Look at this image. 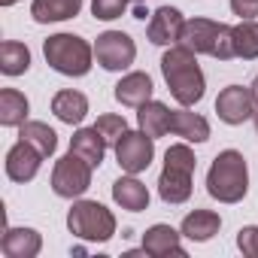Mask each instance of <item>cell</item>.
Returning a JSON list of instances; mask_svg holds the SVG:
<instances>
[{"mask_svg":"<svg viewBox=\"0 0 258 258\" xmlns=\"http://www.w3.org/2000/svg\"><path fill=\"white\" fill-rule=\"evenodd\" d=\"M46 64L61 76H85L94 61V46L76 34H52L43 43Z\"/></svg>","mask_w":258,"mask_h":258,"instance_id":"5","label":"cell"},{"mask_svg":"<svg viewBox=\"0 0 258 258\" xmlns=\"http://www.w3.org/2000/svg\"><path fill=\"white\" fill-rule=\"evenodd\" d=\"M40 164H43V155L31 143H25V140H19L7 152V176L13 182H31L40 173Z\"/></svg>","mask_w":258,"mask_h":258,"instance_id":"12","label":"cell"},{"mask_svg":"<svg viewBox=\"0 0 258 258\" xmlns=\"http://www.w3.org/2000/svg\"><path fill=\"white\" fill-rule=\"evenodd\" d=\"M94 58L103 70L109 73H118V70H127L137 58V46L134 40L127 37L124 31H103L97 40H94Z\"/></svg>","mask_w":258,"mask_h":258,"instance_id":"8","label":"cell"},{"mask_svg":"<svg viewBox=\"0 0 258 258\" xmlns=\"http://www.w3.org/2000/svg\"><path fill=\"white\" fill-rule=\"evenodd\" d=\"M155 158V140L146 131H127L115 143V161L124 173H143Z\"/></svg>","mask_w":258,"mask_h":258,"instance_id":"9","label":"cell"},{"mask_svg":"<svg viewBox=\"0 0 258 258\" xmlns=\"http://www.w3.org/2000/svg\"><path fill=\"white\" fill-rule=\"evenodd\" d=\"M19 140L31 143L43 158H52L55 149H58V134L46 121H25V124H19Z\"/></svg>","mask_w":258,"mask_h":258,"instance_id":"23","label":"cell"},{"mask_svg":"<svg viewBox=\"0 0 258 258\" xmlns=\"http://www.w3.org/2000/svg\"><path fill=\"white\" fill-rule=\"evenodd\" d=\"M170 112L161 100H146L140 109H137V124H140V131H146L152 140L164 137L170 131Z\"/></svg>","mask_w":258,"mask_h":258,"instance_id":"22","label":"cell"},{"mask_svg":"<svg viewBox=\"0 0 258 258\" xmlns=\"http://www.w3.org/2000/svg\"><path fill=\"white\" fill-rule=\"evenodd\" d=\"M252 121H255V131H258V106H255V115H252Z\"/></svg>","mask_w":258,"mask_h":258,"instance_id":"34","label":"cell"},{"mask_svg":"<svg viewBox=\"0 0 258 258\" xmlns=\"http://www.w3.org/2000/svg\"><path fill=\"white\" fill-rule=\"evenodd\" d=\"M67 228L73 237L88 243H106L115 234V216L97 201H73L67 213Z\"/></svg>","mask_w":258,"mask_h":258,"instance_id":"6","label":"cell"},{"mask_svg":"<svg viewBox=\"0 0 258 258\" xmlns=\"http://www.w3.org/2000/svg\"><path fill=\"white\" fill-rule=\"evenodd\" d=\"M0 249L7 258H37L43 249V237L34 228H10L0 240Z\"/></svg>","mask_w":258,"mask_h":258,"instance_id":"17","label":"cell"},{"mask_svg":"<svg viewBox=\"0 0 258 258\" xmlns=\"http://www.w3.org/2000/svg\"><path fill=\"white\" fill-rule=\"evenodd\" d=\"M179 43L185 49H191L195 55H210V58H219V61L237 58L234 28H228L222 22H213V19H188L182 25Z\"/></svg>","mask_w":258,"mask_h":258,"instance_id":"3","label":"cell"},{"mask_svg":"<svg viewBox=\"0 0 258 258\" xmlns=\"http://www.w3.org/2000/svg\"><path fill=\"white\" fill-rule=\"evenodd\" d=\"M52 112L64 121V124H79L85 115H88V97L82 91H73V88H64L52 97Z\"/></svg>","mask_w":258,"mask_h":258,"instance_id":"21","label":"cell"},{"mask_svg":"<svg viewBox=\"0 0 258 258\" xmlns=\"http://www.w3.org/2000/svg\"><path fill=\"white\" fill-rule=\"evenodd\" d=\"M16 4V0H0V7H13Z\"/></svg>","mask_w":258,"mask_h":258,"instance_id":"33","label":"cell"},{"mask_svg":"<svg viewBox=\"0 0 258 258\" xmlns=\"http://www.w3.org/2000/svg\"><path fill=\"white\" fill-rule=\"evenodd\" d=\"M28 97L19 88H4L0 91V124L4 127H19L28 121Z\"/></svg>","mask_w":258,"mask_h":258,"instance_id":"24","label":"cell"},{"mask_svg":"<svg viewBox=\"0 0 258 258\" xmlns=\"http://www.w3.org/2000/svg\"><path fill=\"white\" fill-rule=\"evenodd\" d=\"M182 25H185V19H182V13L176 7H161V10H155L149 16L146 34H149V40L155 46H176L179 34H182Z\"/></svg>","mask_w":258,"mask_h":258,"instance_id":"11","label":"cell"},{"mask_svg":"<svg viewBox=\"0 0 258 258\" xmlns=\"http://www.w3.org/2000/svg\"><path fill=\"white\" fill-rule=\"evenodd\" d=\"M161 73H164V82L179 106L201 103V97L207 91V79H204V70L191 49H185L182 43L167 46V52L161 55Z\"/></svg>","mask_w":258,"mask_h":258,"instance_id":"1","label":"cell"},{"mask_svg":"<svg viewBox=\"0 0 258 258\" xmlns=\"http://www.w3.org/2000/svg\"><path fill=\"white\" fill-rule=\"evenodd\" d=\"M207 191L219 204H240L249 191V167L237 149H225L207 170Z\"/></svg>","mask_w":258,"mask_h":258,"instance_id":"2","label":"cell"},{"mask_svg":"<svg viewBox=\"0 0 258 258\" xmlns=\"http://www.w3.org/2000/svg\"><path fill=\"white\" fill-rule=\"evenodd\" d=\"M70 152L85 158L91 167H100L103 155H106V140L97 134V127H79V131L70 137Z\"/></svg>","mask_w":258,"mask_h":258,"instance_id":"20","label":"cell"},{"mask_svg":"<svg viewBox=\"0 0 258 258\" xmlns=\"http://www.w3.org/2000/svg\"><path fill=\"white\" fill-rule=\"evenodd\" d=\"M231 10L240 19H255L258 16V0H231Z\"/></svg>","mask_w":258,"mask_h":258,"instance_id":"30","label":"cell"},{"mask_svg":"<svg viewBox=\"0 0 258 258\" xmlns=\"http://www.w3.org/2000/svg\"><path fill=\"white\" fill-rule=\"evenodd\" d=\"M198 158L185 143H176L164 152V170L158 176V195L164 204H185L191 198V176Z\"/></svg>","mask_w":258,"mask_h":258,"instance_id":"4","label":"cell"},{"mask_svg":"<svg viewBox=\"0 0 258 258\" xmlns=\"http://www.w3.org/2000/svg\"><path fill=\"white\" fill-rule=\"evenodd\" d=\"M115 100L121 106H134V109H140L146 100H152V79H149V73L134 70V73L121 76L115 82Z\"/></svg>","mask_w":258,"mask_h":258,"instance_id":"16","label":"cell"},{"mask_svg":"<svg viewBox=\"0 0 258 258\" xmlns=\"http://www.w3.org/2000/svg\"><path fill=\"white\" fill-rule=\"evenodd\" d=\"M237 249L246 258H258V225H246L237 231Z\"/></svg>","mask_w":258,"mask_h":258,"instance_id":"29","label":"cell"},{"mask_svg":"<svg viewBox=\"0 0 258 258\" xmlns=\"http://www.w3.org/2000/svg\"><path fill=\"white\" fill-rule=\"evenodd\" d=\"M134 4H146V0H134Z\"/></svg>","mask_w":258,"mask_h":258,"instance_id":"35","label":"cell"},{"mask_svg":"<svg viewBox=\"0 0 258 258\" xmlns=\"http://www.w3.org/2000/svg\"><path fill=\"white\" fill-rule=\"evenodd\" d=\"M112 201L127 213H143L149 210V188L137 179V173H127L112 182Z\"/></svg>","mask_w":258,"mask_h":258,"instance_id":"13","label":"cell"},{"mask_svg":"<svg viewBox=\"0 0 258 258\" xmlns=\"http://www.w3.org/2000/svg\"><path fill=\"white\" fill-rule=\"evenodd\" d=\"M127 10V0H91V16L100 22H112L121 19Z\"/></svg>","mask_w":258,"mask_h":258,"instance_id":"28","label":"cell"},{"mask_svg":"<svg viewBox=\"0 0 258 258\" xmlns=\"http://www.w3.org/2000/svg\"><path fill=\"white\" fill-rule=\"evenodd\" d=\"M249 88H252V94H255V103H258V76H255V82H252Z\"/></svg>","mask_w":258,"mask_h":258,"instance_id":"32","label":"cell"},{"mask_svg":"<svg viewBox=\"0 0 258 258\" xmlns=\"http://www.w3.org/2000/svg\"><path fill=\"white\" fill-rule=\"evenodd\" d=\"M82 10V0H34L31 16L37 25H52V22H67L76 19Z\"/></svg>","mask_w":258,"mask_h":258,"instance_id":"19","label":"cell"},{"mask_svg":"<svg viewBox=\"0 0 258 258\" xmlns=\"http://www.w3.org/2000/svg\"><path fill=\"white\" fill-rule=\"evenodd\" d=\"M146 16H152V13H149L143 4H134V19H143V22H146Z\"/></svg>","mask_w":258,"mask_h":258,"instance_id":"31","label":"cell"},{"mask_svg":"<svg viewBox=\"0 0 258 258\" xmlns=\"http://www.w3.org/2000/svg\"><path fill=\"white\" fill-rule=\"evenodd\" d=\"M170 131L182 137L185 143H207L210 140V121L201 112H191V106L170 112Z\"/></svg>","mask_w":258,"mask_h":258,"instance_id":"14","label":"cell"},{"mask_svg":"<svg viewBox=\"0 0 258 258\" xmlns=\"http://www.w3.org/2000/svg\"><path fill=\"white\" fill-rule=\"evenodd\" d=\"M234 49H237V58L243 61L258 58V22L255 19H240V25H234Z\"/></svg>","mask_w":258,"mask_h":258,"instance_id":"26","label":"cell"},{"mask_svg":"<svg viewBox=\"0 0 258 258\" xmlns=\"http://www.w3.org/2000/svg\"><path fill=\"white\" fill-rule=\"evenodd\" d=\"M28 67H31V52L25 43L7 40L0 46V73L4 76H22V73H28Z\"/></svg>","mask_w":258,"mask_h":258,"instance_id":"25","label":"cell"},{"mask_svg":"<svg viewBox=\"0 0 258 258\" xmlns=\"http://www.w3.org/2000/svg\"><path fill=\"white\" fill-rule=\"evenodd\" d=\"M179 231H173L170 225H152L143 234V252L152 258H164V255H179L185 258V246L179 243Z\"/></svg>","mask_w":258,"mask_h":258,"instance_id":"15","label":"cell"},{"mask_svg":"<svg viewBox=\"0 0 258 258\" xmlns=\"http://www.w3.org/2000/svg\"><path fill=\"white\" fill-rule=\"evenodd\" d=\"M91 164L85 158H79L76 152H67L64 158L55 161V170H52V191L58 198H67V201H76L82 198L88 188H91Z\"/></svg>","mask_w":258,"mask_h":258,"instance_id":"7","label":"cell"},{"mask_svg":"<svg viewBox=\"0 0 258 258\" xmlns=\"http://www.w3.org/2000/svg\"><path fill=\"white\" fill-rule=\"evenodd\" d=\"M94 127H97V134L106 140V146H112V149H115V143H118V140H121V134L127 131V121H124V115L106 112V115H97Z\"/></svg>","mask_w":258,"mask_h":258,"instance_id":"27","label":"cell"},{"mask_svg":"<svg viewBox=\"0 0 258 258\" xmlns=\"http://www.w3.org/2000/svg\"><path fill=\"white\" fill-rule=\"evenodd\" d=\"M219 228H222L219 213H213V210H195V213H188L182 219L179 234L188 237V240H195V243H207V240H213L219 234Z\"/></svg>","mask_w":258,"mask_h":258,"instance_id":"18","label":"cell"},{"mask_svg":"<svg viewBox=\"0 0 258 258\" xmlns=\"http://www.w3.org/2000/svg\"><path fill=\"white\" fill-rule=\"evenodd\" d=\"M255 94L246 85H228L216 97V112L225 124H243L255 115Z\"/></svg>","mask_w":258,"mask_h":258,"instance_id":"10","label":"cell"}]
</instances>
